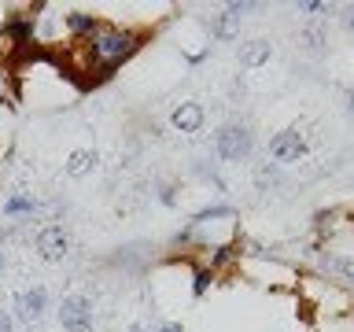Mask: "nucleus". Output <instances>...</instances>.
Here are the masks:
<instances>
[{
	"label": "nucleus",
	"mask_w": 354,
	"mask_h": 332,
	"mask_svg": "<svg viewBox=\"0 0 354 332\" xmlns=\"http://www.w3.org/2000/svg\"><path fill=\"white\" fill-rule=\"evenodd\" d=\"M254 148V133L248 122H225L214 133V155L221 163H243Z\"/></svg>",
	"instance_id": "1"
},
{
	"label": "nucleus",
	"mask_w": 354,
	"mask_h": 332,
	"mask_svg": "<svg viewBox=\"0 0 354 332\" xmlns=\"http://www.w3.org/2000/svg\"><path fill=\"white\" fill-rule=\"evenodd\" d=\"M93 321H96L93 299L82 295V292L63 295V303H59V325H63V332H93Z\"/></svg>",
	"instance_id": "2"
},
{
	"label": "nucleus",
	"mask_w": 354,
	"mask_h": 332,
	"mask_svg": "<svg viewBox=\"0 0 354 332\" xmlns=\"http://www.w3.org/2000/svg\"><path fill=\"white\" fill-rule=\"evenodd\" d=\"M33 251H37L44 262H63L66 255H71V232L63 225H41L33 232Z\"/></svg>",
	"instance_id": "3"
},
{
	"label": "nucleus",
	"mask_w": 354,
	"mask_h": 332,
	"mask_svg": "<svg viewBox=\"0 0 354 332\" xmlns=\"http://www.w3.org/2000/svg\"><path fill=\"white\" fill-rule=\"evenodd\" d=\"M306 155V140L299 129H281L277 137L270 140V159L277 166H288V163H299Z\"/></svg>",
	"instance_id": "4"
},
{
	"label": "nucleus",
	"mask_w": 354,
	"mask_h": 332,
	"mask_svg": "<svg viewBox=\"0 0 354 332\" xmlns=\"http://www.w3.org/2000/svg\"><path fill=\"white\" fill-rule=\"evenodd\" d=\"M100 26H104V19H100L96 11H85V8H66L63 11V33H66V41H88Z\"/></svg>",
	"instance_id": "5"
},
{
	"label": "nucleus",
	"mask_w": 354,
	"mask_h": 332,
	"mask_svg": "<svg viewBox=\"0 0 354 332\" xmlns=\"http://www.w3.org/2000/svg\"><path fill=\"white\" fill-rule=\"evenodd\" d=\"M44 310H48V288L33 284V288H26V292L15 295V314H19V321H26V325L41 321Z\"/></svg>",
	"instance_id": "6"
},
{
	"label": "nucleus",
	"mask_w": 354,
	"mask_h": 332,
	"mask_svg": "<svg viewBox=\"0 0 354 332\" xmlns=\"http://www.w3.org/2000/svg\"><path fill=\"white\" fill-rule=\"evenodd\" d=\"M203 122H207V111H203V104H196V100H185V104H177L170 111V126L177 133H188V137L203 129Z\"/></svg>",
	"instance_id": "7"
},
{
	"label": "nucleus",
	"mask_w": 354,
	"mask_h": 332,
	"mask_svg": "<svg viewBox=\"0 0 354 332\" xmlns=\"http://www.w3.org/2000/svg\"><path fill=\"white\" fill-rule=\"evenodd\" d=\"M251 8H254V4H229V8L214 19V37H218V41H232V37H236V30H240V19L248 15Z\"/></svg>",
	"instance_id": "8"
},
{
	"label": "nucleus",
	"mask_w": 354,
	"mask_h": 332,
	"mask_svg": "<svg viewBox=\"0 0 354 332\" xmlns=\"http://www.w3.org/2000/svg\"><path fill=\"white\" fill-rule=\"evenodd\" d=\"M270 55H273V44L262 41V37H251V41L240 44V66H248V71L266 66V63H270Z\"/></svg>",
	"instance_id": "9"
},
{
	"label": "nucleus",
	"mask_w": 354,
	"mask_h": 332,
	"mask_svg": "<svg viewBox=\"0 0 354 332\" xmlns=\"http://www.w3.org/2000/svg\"><path fill=\"white\" fill-rule=\"evenodd\" d=\"M100 166V151L96 148H82V151H74L71 159H66V177H85V174H93Z\"/></svg>",
	"instance_id": "10"
},
{
	"label": "nucleus",
	"mask_w": 354,
	"mask_h": 332,
	"mask_svg": "<svg viewBox=\"0 0 354 332\" xmlns=\"http://www.w3.org/2000/svg\"><path fill=\"white\" fill-rule=\"evenodd\" d=\"M41 210V203L30 192H15L4 199V218H33Z\"/></svg>",
	"instance_id": "11"
},
{
	"label": "nucleus",
	"mask_w": 354,
	"mask_h": 332,
	"mask_svg": "<svg viewBox=\"0 0 354 332\" xmlns=\"http://www.w3.org/2000/svg\"><path fill=\"white\" fill-rule=\"evenodd\" d=\"M232 214H236V210H232L229 203H210V207H203V210H196L188 225L203 229V225H210V221H218V218H232Z\"/></svg>",
	"instance_id": "12"
},
{
	"label": "nucleus",
	"mask_w": 354,
	"mask_h": 332,
	"mask_svg": "<svg viewBox=\"0 0 354 332\" xmlns=\"http://www.w3.org/2000/svg\"><path fill=\"white\" fill-rule=\"evenodd\" d=\"M321 266H325L328 273H336L339 281L354 284V259H343V255H325V259H321Z\"/></svg>",
	"instance_id": "13"
},
{
	"label": "nucleus",
	"mask_w": 354,
	"mask_h": 332,
	"mask_svg": "<svg viewBox=\"0 0 354 332\" xmlns=\"http://www.w3.org/2000/svg\"><path fill=\"white\" fill-rule=\"evenodd\" d=\"M299 41H303L310 52H321V48L328 44V33H325V26H321V22H310V26L299 30Z\"/></svg>",
	"instance_id": "14"
},
{
	"label": "nucleus",
	"mask_w": 354,
	"mask_h": 332,
	"mask_svg": "<svg viewBox=\"0 0 354 332\" xmlns=\"http://www.w3.org/2000/svg\"><path fill=\"white\" fill-rule=\"evenodd\" d=\"M295 11H303V15H310V19H321L328 11V4L325 0H303V4H295Z\"/></svg>",
	"instance_id": "15"
},
{
	"label": "nucleus",
	"mask_w": 354,
	"mask_h": 332,
	"mask_svg": "<svg viewBox=\"0 0 354 332\" xmlns=\"http://www.w3.org/2000/svg\"><path fill=\"white\" fill-rule=\"evenodd\" d=\"M254 181H259V188L277 185V163H262V166H259V174H254Z\"/></svg>",
	"instance_id": "16"
},
{
	"label": "nucleus",
	"mask_w": 354,
	"mask_h": 332,
	"mask_svg": "<svg viewBox=\"0 0 354 332\" xmlns=\"http://www.w3.org/2000/svg\"><path fill=\"white\" fill-rule=\"evenodd\" d=\"M343 30H347V33H354V4H347V8H343Z\"/></svg>",
	"instance_id": "17"
},
{
	"label": "nucleus",
	"mask_w": 354,
	"mask_h": 332,
	"mask_svg": "<svg viewBox=\"0 0 354 332\" xmlns=\"http://www.w3.org/2000/svg\"><path fill=\"white\" fill-rule=\"evenodd\" d=\"M159 199H162L166 207H174V203H177V196H174V188H170V185H159Z\"/></svg>",
	"instance_id": "18"
},
{
	"label": "nucleus",
	"mask_w": 354,
	"mask_h": 332,
	"mask_svg": "<svg viewBox=\"0 0 354 332\" xmlns=\"http://www.w3.org/2000/svg\"><path fill=\"white\" fill-rule=\"evenodd\" d=\"M159 332H185L181 321H166V325H159Z\"/></svg>",
	"instance_id": "19"
},
{
	"label": "nucleus",
	"mask_w": 354,
	"mask_h": 332,
	"mask_svg": "<svg viewBox=\"0 0 354 332\" xmlns=\"http://www.w3.org/2000/svg\"><path fill=\"white\" fill-rule=\"evenodd\" d=\"M0 332H11V314L8 310H0Z\"/></svg>",
	"instance_id": "20"
},
{
	"label": "nucleus",
	"mask_w": 354,
	"mask_h": 332,
	"mask_svg": "<svg viewBox=\"0 0 354 332\" xmlns=\"http://www.w3.org/2000/svg\"><path fill=\"white\" fill-rule=\"evenodd\" d=\"M0 273H4V237H0Z\"/></svg>",
	"instance_id": "21"
},
{
	"label": "nucleus",
	"mask_w": 354,
	"mask_h": 332,
	"mask_svg": "<svg viewBox=\"0 0 354 332\" xmlns=\"http://www.w3.org/2000/svg\"><path fill=\"white\" fill-rule=\"evenodd\" d=\"M347 111H351V115H354V93H351V100H347Z\"/></svg>",
	"instance_id": "22"
},
{
	"label": "nucleus",
	"mask_w": 354,
	"mask_h": 332,
	"mask_svg": "<svg viewBox=\"0 0 354 332\" xmlns=\"http://www.w3.org/2000/svg\"><path fill=\"white\" fill-rule=\"evenodd\" d=\"M129 332H144V325H133V329H129Z\"/></svg>",
	"instance_id": "23"
}]
</instances>
